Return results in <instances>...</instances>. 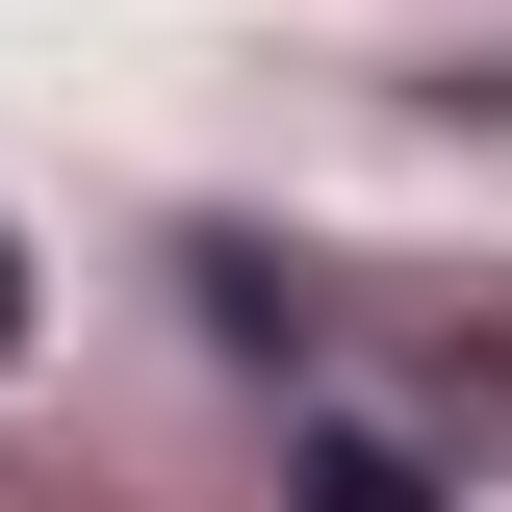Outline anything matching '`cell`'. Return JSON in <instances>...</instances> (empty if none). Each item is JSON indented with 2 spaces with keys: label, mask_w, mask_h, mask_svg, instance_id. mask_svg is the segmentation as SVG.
<instances>
[{
  "label": "cell",
  "mask_w": 512,
  "mask_h": 512,
  "mask_svg": "<svg viewBox=\"0 0 512 512\" xmlns=\"http://www.w3.org/2000/svg\"><path fill=\"white\" fill-rule=\"evenodd\" d=\"M308 487H333V512H436V487H410V461H384V436H333Z\"/></svg>",
  "instance_id": "6da1fadb"
},
{
  "label": "cell",
  "mask_w": 512,
  "mask_h": 512,
  "mask_svg": "<svg viewBox=\"0 0 512 512\" xmlns=\"http://www.w3.org/2000/svg\"><path fill=\"white\" fill-rule=\"evenodd\" d=\"M0 308H26V282H0Z\"/></svg>",
  "instance_id": "7a4b0ae2"
}]
</instances>
